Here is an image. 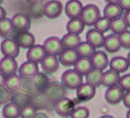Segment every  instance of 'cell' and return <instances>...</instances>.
I'll return each mask as SVG.
<instances>
[{
  "mask_svg": "<svg viewBox=\"0 0 130 118\" xmlns=\"http://www.w3.org/2000/svg\"><path fill=\"white\" fill-rule=\"evenodd\" d=\"M119 38L120 46L125 49H129L130 48V32L128 30H126L118 36Z\"/></svg>",
  "mask_w": 130,
  "mask_h": 118,
  "instance_id": "obj_37",
  "label": "cell"
},
{
  "mask_svg": "<svg viewBox=\"0 0 130 118\" xmlns=\"http://www.w3.org/2000/svg\"><path fill=\"white\" fill-rule=\"evenodd\" d=\"M74 70L80 74L82 77L86 76L93 69V66L89 58L79 57V59L74 64Z\"/></svg>",
  "mask_w": 130,
  "mask_h": 118,
  "instance_id": "obj_19",
  "label": "cell"
},
{
  "mask_svg": "<svg viewBox=\"0 0 130 118\" xmlns=\"http://www.w3.org/2000/svg\"><path fill=\"white\" fill-rule=\"evenodd\" d=\"M63 11V4L59 0H51L43 7V15L47 18L55 19Z\"/></svg>",
  "mask_w": 130,
  "mask_h": 118,
  "instance_id": "obj_6",
  "label": "cell"
},
{
  "mask_svg": "<svg viewBox=\"0 0 130 118\" xmlns=\"http://www.w3.org/2000/svg\"><path fill=\"white\" fill-rule=\"evenodd\" d=\"M79 59L75 49H63L59 55V61L65 67L73 66Z\"/></svg>",
  "mask_w": 130,
  "mask_h": 118,
  "instance_id": "obj_12",
  "label": "cell"
},
{
  "mask_svg": "<svg viewBox=\"0 0 130 118\" xmlns=\"http://www.w3.org/2000/svg\"><path fill=\"white\" fill-rule=\"evenodd\" d=\"M6 18V11L0 6V20Z\"/></svg>",
  "mask_w": 130,
  "mask_h": 118,
  "instance_id": "obj_42",
  "label": "cell"
},
{
  "mask_svg": "<svg viewBox=\"0 0 130 118\" xmlns=\"http://www.w3.org/2000/svg\"><path fill=\"white\" fill-rule=\"evenodd\" d=\"M103 72L99 69L93 68L88 74L85 76L86 83L92 85L95 88L102 85V79H103Z\"/></svg>",
  "mask_w": 130,
  "mask_h": 118,
  "instance_id": "obj_25",
  "label": "cell"
},
{
  "mask_svg": "<svg viewBox=\"0 0 130 118\" xmlns=\"http://www.w3.org/2000/svg\"><path fill=\"white\" fill-rule=\"evenodd\" d=\"M127 24L125 23L124 19L122 17L116 18L111 20V25H110V29H111L114 34H120L121 33L127 30L128 28Z\"/></svg>",
  "mask_w": 130,
  "mask_h": 118,
  "instance_id": "obj_31",
  "label": "cell"
},
{
  "mask_svg": "<svg viewBox=\"0 0 130 118\" xmlns=\"http://www.w3.org/2000/svg\"><path fill=\"white\" fill-rule=\"evenodd\" d=\"M124 20L125 21V23L127 24L128 27L130 26V10L129 11H126L124 14V17H123Z\"/></svg>",
  "mask_w": 130,
  "mask_h": 118,
  "instance_id": "obj_41",
  "label": "cell"
},
{
  "mask_svg": "<svg viewBox=\"0 0 130 118\" xmlns=\"http://www.w3.org/2000/svg\"><path fill=\"white\" fill-rule=\"evenodd\" d=\"M11 23L14 30L20 33V34L24 32H28L31 27L30 19L28 18V16L22 13L15 14L11 19Z\"/></svg>",
  "mask_w": 130,
  "mask_h": 118,
  "instance_id": "obj_4",
  "label": "cell"
},
{
  "mask_svg": "<svg viewBox=\"0 0 130 118\" xmlns=\"http://www.w3.org/2000/svg\"><path fill=\"white\" fill-rule=\"evenodd\" d=\"M5 80H6V77L4 76L2 72H0V86H3V85H4Z\"/></svg>",
  "mask_w": 130,
  "mask_h": 118,
  "instance_id": "obj_44",
  "label": "cell"
},
{
  "mask_svg": "<svg viewBox=\"0 0 130 118\" xmlns=\"http://www.w3.org/2000/svg\"><path fill=\"white\" fill-rule=\"evenodd\" d=\"M19 47H22L24 49H29L35 44V38L32 34L28 32H24L22 34H20L16 39Z\"/></svg>",
  "mask_w": 130,
  "mask_h": 118,
  "instance_id": "obj_23",
  "label": "cell"
},
{
  "mask_svg": "<svg viewBox=\"0 0 130 118\" xmlns=\"http://www.w3.org/2000/svg\"><path fill=\"white\" fill-rule=\"evenodd\" d=\"M75 50L79 57H84V58L90 59V57L93 55V54L95 51V48L89 42H80Z\"/></svg>",
  "mask_w": 130,
  "mask_h": 118,
  "instance_id": "obj_29",
  "label": "cell"
},
{
  "mask_svg": "<svg viewBox=\"0 0 130 118\" xmlns=\"http://www.w3.org/2000/svg\"><path fill=\"white\" fill-rule=\"evenodd\" d=\"M20 112V106L15 103H9L4 106L3 109V118H19Z\"/></svg>",
  "mask_w": 130,
  "mask_h": 118,
  "instance_id": "obj_28",
  "label": "cell"
},
{
  "mask_svg": "<svg viewBox=\"0 0 130 118\" xmlns=\"http://www.w3.org/2000/svg\"><path fill=\"white\" fill-rule=\"evenodd\" d=\"M40 64L43 72L46 74L55 73L59 68V61L55 55H46Z\"/></svg>",
  "mask_w": 130,
  "mask_h": 118,
  "instance_id": "obj_11",
  "label": "cell"
},
{
  "mask_svg": "<svg viewBox=\"0 0 130 118\" xmlns=\"http://www.w3.org/2000/svg\"><path fill=\"white\" fill-rule=\"evenodd\" d=\"M118 4L123 10L129 11L130 10V0H120Z\"/></svg>",
  "mask_w": 130,
  "mask_h": 118,
  "instance_id": "obj_40",
  "label": "cell"
},
{
  "mask_svg": "<svg viewBox=\"0 0 130 118\" xmlns=\"http://www.w3.org/2000/svg\"><path fill=\"white\" fill-rule=\"evenodd\" d=\"M100 118H114V117L110 115H104V116H102Z\"/></svg>",
  "mask_w": 130,
  "mask_h": 118,
  "instance_id": "obj_47",
  "label": "cell"
},
{
  "mask_svg": "<svg viewBox=\"0 0 130 118\" xmlns=\"http://www.w3.org/2000/svg\"><path fill=\"white\" fill-rule=\"evenodd\" d=\"M46 55V51L44 50L42 45H34L28 49L27 51V60L28 61H31L36 64L41 63V61Z\"/></svg>",
  "mask_w": 130,
  "mask_h": 118,
  "instance_id": "obj_15",
  "label": "cell"
},
{
  "mask_svg": "<svg viewBox=\"0 0 130 118\" xmlns=\"http://www.w3.org/2000/svg\"><path fill=\"white\" fill-rule=\"evenodd\" d=\"M37 113V110L32 105H26L20 108V116L21 118H34Z\"/></svg>",
  "mask_w": 130,
  "mask_h": 118,
  "instance_id": "obj_36",
  "label": "cell"
},
{
  "mask_svg": "<svg viewBox=\"0 0 130 118\" xmlns=\"http://www.w3.org/2000/svg\"><path fill=\"white\" fill-rule=\"evenodd\" d=\"M90 61L93 68L104 70L108 64V57L104 51H95L93 55L90 57Z\"/></svg>",
  "mask_w": 130,
  "mask_h": 118,
  "instance_id": "obj_14",
  "label": "cell"
},
{
  "mask_svg": "<svg viewBox=\"0 0 130 118\" xmlns=\"http://www.w3.org/2000/svg\"><path fill=\"white\" fill-rule=\"evenodd\" d=\"M83 5L79 0H69L65 5V14L69 19L79 18Z\"/></svg>",
  "mask_w": 130,
  "mask_h": 118,
  "instance_id": "obj_13",
  "label": "cell"
},
{
  "mask_svg": "<svg viewBox=\"0 0 130 118\" xmlns=\"http://www.w3.org/2000/svg\"><path fill=\"white\" fill-rule=\"evenodd\" d=\"M110 25H111V20L107 19V17H100L94 24L95 29L99 31L102 34L107 32L110 29Z\"/></svg>",
  "mask_w": 130,
  "mask_h": 118,
  "instance_id": "obj_33",
  "label": "cell"
},
{
  "mask_svg": "<svg viewBox=\"0 0 130 118\" xmlns=\"http://www.w3.org/2000/svg\"><path fill=\"white\" fill-rule=\"evenodd\" d=\"M58 91L59 92V91H66V90L63 89V86L62 85H60L59 83H56V82L47 85V86L46 87V90H45V92H46V95L49 98L55 99L56 101L64 97L63 95L58 93Z\"/></svg>",
  "mask_w": 130,
  "mask_h": 118,
  "instance_id": "obj_26",
  "label": "cell"
},
{
  "mask_svg": "<svg viewBox=\"0 0 130 118\" xmlns=\"http://www.w3.org/2000/svg\"><path fill=\"white\" fill-rule=\"evenodd\" d=\"M122 101H123L124 105L125 106L126 108H130V91L124 92V95L123 96Z\"/></svg>",
  "mask_w": 130,
  "mask_h": 118,
  "instance_id": "obj_39",
  "label": "cell"
},
{
  "mask_svg": "<svg viewBox=\"0 0 130 118\" xmlns=\"http://www.w3.org/2000/svg\"><path fill=\"white\" fill-rule=\"evenodd\" d=\"M120 0H105V2H107L108 4H118Z\"/></svg>",
  "mask_w": 130,
  "mask_h": 118,
  "instance_id": "obj_46",
  "label": "cell"
},
{
  "mask_svg": "<svg viewBox=\"0 0 130 118\" xmlns=\"http://www.w3.org/2000/svg\"><path fill=\"white\" fill-rule=\"evenodd\" d=\"M104 38H105V37L103 34H102L99 31H98L95 28L89 29L86 34L87 42L91 44L95 49L103 47Z\"/></svg>",
  "mask_w": 130,
  "mask_h": 118,
  "instance_id": "obj_17",
  "label": "cell"
},
{
  "mask_svg": "<svg viewBox=\"0 0 130 118\" xmlns=\"http://www.w3.org/2000/svg\"><path fill=\"white\" fill-rule=\"evenodd\" d=\"M61 82L64 88L76 90L83 83V77L74 69H68L61 76Z\"/></svg>",
  "mask_w": 130,
  "mask_h": 118,
  "instance_id": "obj_1",
  "label": "cell"
},
{
  "mask_svg": "<svg viewBox=\"0 0 130 118\" xmlns=\"http://www.w3.org/2000/svg\"><path fill=\"white\" fill-rule=\"evenodd\" d=\"M109 65H110V69H111L113 71H115L118 73L124 72L126 71H128V69L129 68L128 59H126L122 56H117L111 60Z\"/></svg>",
  "mask_w": 130,
  "mask_h": 118,
  "instance_id": "obj_18",
  "label": "cell"
},
{
  "mask_svg": "<svg viewBox=\"0 0 130 118\" xmlns=\"http://www.w3.org/2000/svg\"><path fill=\"white\" fill-rule=\"evenodd\" d=\"M118 85L124 92L130 91V74H125L122 77H120Z\"/></svg>",
  "mask_w": 130,
  "mask_h": 118,
  "instance_id": "obj_38",
  "label": "cell"
},
{
  "mask_svg": "<svg viewBox=\"0 0 130 118\" xmlns=\"http://www.w3.org/2000/svg\"><path fill=\"white\" fill-rule=\"evenodd\" d=\"M89 110L86 107H78L73 109L71 113V118H89Z\"/></svg>",
  "mask_w": 130,
  "mask_h": 118,
  "instance_id": "obj_34",
  "label": "cell"
},
{
  "mask_svg": "<svg viewBox=\"0 0 130 118\" xmlns=\"http://www.w3.org/2000/svg\"><path fill=\"white\" fill-rule=\"evenodd\" d=\"M103 47L105 48V50L108 51L109 53L118 52L121 48L119 38H118V35L110 34V35H107V37H105Z\"/></svg>",
  "mask_w": 130,
  "mask_h": 118,
  "instance_id": "obj_20",
  "label": "cell"
},
{
  "mask_svg": "<svg viewBox=\"0 0 130 118\" xmlns=\"http://www.w3.org/2000/svg\"><path fill=\"white\" fill-rule=\"evenodd\" d=\"M42 47L46 51V55L57 56L60 54V52L63 50L61 39L58 37H51V38L45 40Z\"/></svg>",
  "mask_w": 130,
  "mask_h": 118,
  "instance_id": "obj_5",
  "label": "cell"
},
{
  "mask_svg": "<svg viewBox=\"0 0 130 118\" xmlns=\"http://www.w3.org/2000/svg\"><path fill=\"white\" fill-rule=\"evenodd\" d=\"M18 70V64L14 58L4 57L0 60V72L7 77L15 74Z\"/></svg>",
  "mask_w": 130,
  "mask_h": 118,
  "instance_id": "obj_9",
  "label": "cell"
},
{
  "mask_svg": "<svg viewBox=\"0 0 130 118\" xmlns=\"http://www.w3.org/2000/svg\"><path fill=\"white\" fill-rule=\"evenodd\" d=\"M11 99V93L4 85L0 86V106L9 104Z\"/></svg>",
  "mask_w": 130,
  "mask_h": 118,
  "instance_id": "obj_35",
  "label": "cell"
},
{
  "mask_svg": "<svg viewBox=\"0 0 130 118\" xmlns=\"http://www.w3.org/2000/svg\"><path fill=\"white\" fill-rule=\"evenodd\" d=\"M81 42L79 35L74 34H67L61 39V43L63 49H76Z\"/></svg>",
  "mask_w": 130,
  "mask_h": 118,
  "instance_id": "obj_21",
  "label": "cell"
},
{
  "mask_svg": "<svg viewBox=\"0 0 130 118\" xmlns=\"http://www.w3.org/2000/svg\"><path fill=\"white\" fill-rule=\"evenodd\" d=\"M3 3V0H0V4H2Z\"/></svg>",
  "mask_w": 130,
  "mask_h": 118,
  "instance_id": "obj_49",
  "label": "cell"
},
{
  "mask_svg": "<svg viewBox=\"0 0 130 118\" xmlns=\"http://www.w3.org/2000/svg\"><path fill=\"white\" fill-rule=\"evenodd\" d=\"M34 118H48V117L46 115H45L44 113H38L37 112Z\"/></svg>",
  "mask_w": 130,
  "mask_h": 118,
  "instance_id": "obj_45",
  "label": "cell"
},
{
  "mask_svg": "<svg viewBox=\"0 0 130 118\" xmlns=\"http://www.w3.org/2000/svg\"><path fill=\"white\" fill-rule=\"evenodd\" d=\"M124 95V91L118 85H116L107 88L105 92V99L109 104L117 105L122 101Z\"/></svg>",
  "mask_w": 130,
  "mask_h": 118,
  "instance_id": "obj_7",
  "label": "cell"
},
{
  "mask_svg": "<svg viewBox=\"0 0 130 118\" xmlns=\"http://www.w3.org/2000/svg\"><path fill=\"white\" fill-rule=\"evenodd\" d=\"M100 17L99 8L93 4H89V5L83 7L80 15V19L85 24V26L94 25L96 21Z\"/></svg>",
  "mask_w": 130,
  "mask_h": 118,
  "instance_id": "obj_2",
  "label": "cell"
},
{
  "mask_svg": "<svg viewBox=\"0 0 130 118\" xmlns=\"http://www.w3.org/2000/svg\"><path fill=\"white\" fill-rule=\"evenodd\" d=\"M18 71L20 77H34L39 72V68L38 64L27 61L20 65Z\"/></svg>",
  "mask_w": 130,
  "mask_h": 118,
  "instance_id": "obj_16",
  "label": "cell"
},
{
  "mask_svg": "<svg viewBox=\"0 0 130 118\" xmlns=\"http://www.w3.org/2000/svg\"><path fill=\"white\" fill-rule=\"evenodd\" d=\"M2 54L4 57H10V58H16L19 55L20 53V47H18L15 41L7 38L3 40L1 46H0Z\"/></svg>",
  "mask_w": 130,
  "mask_h": 118,
  "instance_id": "obj_8",
  "label": "cell"
},
{
  "mask_svg": "<svg viewBox=\"0 0 130 118\" xmlns=\"http://www.w3.org/2000/svg\"><path fill=\"white\" fill-rule=\"evenodd\" d=\"M120 79V73L109 69L106 71L103 74V79H102V85L105 87H111L113 85H118V81Z\"/></svg>",
  "mask_w": 130,
  "mask_h": 118,
  "instance_id": "obj_22",
  "label": "cell"
},
{
  "mask_svg": "<svg viewBox=\"0 0 130 118\" xmlns=\"http://www.w3.org/2000/svg\"><path fill=\"white\" fill-rule=\"evenodd\" d=\"M14 28L12 25L11 20L9 18H4L0 20V37L7 38L13 34Z\"/></svg>",
  "mask_w": 130,
  "mask_h": 118,
  "instance_id": "obj_32",
  "label": "cell"
},
{
  "mask_svg": "<svg viewBox=\"0 0 130 118\" xmlns=\"http://www.w3.org/2000/svg\"><path fill=\"white\" fill-rule=\"evenodd\" d=\"M96 94V88L89 83H82L76 89V97L80 101L87 102L91 100Z\"/></svg>",
  "mask_w": 130,
  "mask_h": 118,
  "instance_id": "obj_10",
  "label": "cell"
},
{
  "mask_svg": "<svg viewBox=\"0 0 130 118\" xmlns=\"http://www.w3.org/2000/svg\"><path fill=\"white\" fill-rule=\"evenodd\" d=\"M25 1L29 4H32V5H37V4L42 3L43 0H25Z\"/></svg>",
  "mask_w": 130,
  "mask_h": 118,
  "instance_id": "obj_43",
  "label": "cell"
},
{
  "mask_svg": "<svg viewBox=\"0 0 130 118\" xmlns=\"http://www.w3.org/2000/svg\"><path fill=\"white\" fill-rule=\"evenodd\" d=\"M21 82H22L21 77L15 73V74L6 77L4 86H5L11 93H13V92H16L20 88V86H21Z\"/></svg>",
  "mask_w": 130,
  "mask_h": 118,
  "instance_id": "obj_27",
  "label": "cell"
},
{
  "mask_svg": "<svg viewBox=\"0 0 130 118\" xmlns=\"http://www.w3.org/2000/svg\"><path fill=\"white\" fill-rule=\"evenodd\" d=\"M123 13L124 10L120 7L119 4H107L103 10L104 16L111 20L120 17Z\"/></svg>",
  "mask_w": 130,
  "mask_h": 118,
  "instance_id": "obj_24",
  "label": "cell"
},
{
  "mask_svg": "<svg viewBox=\"0 0 130 118\" xmlns=\"http://www.w3.org/2000/svg\"><path fill=\"white\" fill-rule=\"evenodd\" d=\"M129 113H130V111H128L127 115H126V118H129Z\"/></svg>",
  "mask_w": 130,
  "mask_h": 118,
  "instance_id": "obj_48",
  "label": "cell"
},
{
  "mask_svg": "<svg viewBox=\"0 0 130 118\" xmlns=\"http://www.w3.org/2000/svg\"><path fill=\"white\" fill-rule=\"evenodd\" d=\"M74 108L75 102L66 97L57 100L55 104V111L59 116L63 118H68L70 116Z\"/></svg>",
  "mask_w": 130,
  "mask_h": 118,
  "instance_id": "obj_3",
  "label": "cell"
},
{
  "mask_svg": "<svg viewBox=\"0 0 130 118\" xmlns=\"http://www.w3.org/2000/svg\"><path fill=\"white\" fill-rule=\"evenodd\" d=\"M85 24L80 18L72 19L67 24V31L69 34H74L79 35L83 32Z\"/></svg>",
  "mask_w": 130,
  "mask_h": 118,
  "instance_id": "obj_30",
  "label": "cell"
}]
</instances>
